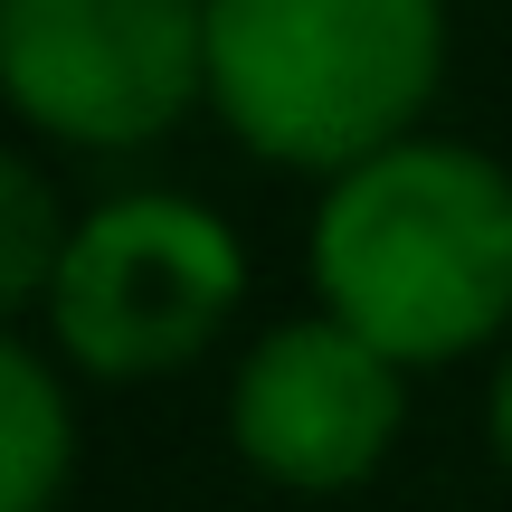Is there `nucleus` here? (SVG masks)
I'll list each match as a JSON object with an SVG mask.
<instances>
[{"mask_svg": "<svg viewBox=\"0 0 512 512\" xmlns=\"http://www.w3.org/2000/svg\"><path fill=\"white\" fill-rule=\"evenodd\" d=\"M446 76V0H209V105L256 162L351 171Z\"/></svg>", "mask_w": 512, "mask_h": 512, "instance_id": "obj_2", "label": "nucleus"}, {"mask_svg": "<svg viewBox=\"0 0 512 512\" xmlns=\"http://www.w3.org/2000/svg\"><path fill=\"white\" fill-rule=\"evenodd\" d=\"M408 418V361L342 313L275 323L228 380V446L285 494H351L380 475Z\"/></svg>", "mask_w": 512, "mask_h": 512, "instance_id": "obj_5", "label": "nucleus"}, {"mask_svg": "<svg viewBox=\"0 0 512 512\" xmlns=\"http://www.w3.org/2000/svg\"><path fill=\"white\" fill-rule=\"evenodd\" d=\"M0 86L57 143L133 152L209 95V0H0Z\"/></svg>", "mask_w": 512, "mask_h": 512, "instance_id": "obj_4", "label": "nucleus"}, {"mask_svg": "<svg viewBox=\"0 0 512 512\" xmlns=\"http://www.w3.org/2000/svg\"><path fill=\"white\" fill-rule=\"evenodd\" d=\"M67 238H76V219L57 209L48 171H38L29 152H10V162H0V313H38Z\"/></svg>", "mask_w": 512, "mask_h": 512, "instance_id": "obj_7", "label": "nucleus"}, {"mask_svg": "<svg viewBox=\"0 0 512 512\" xmlns=\"http://www.w3.org/2000/svg\"><path fill=\"white\" fill-rule=\"evenodd\" d=\"M313 294L408 370L494 342L512 323V171L437 133L332 171L313 209Z\"/></svg>", "mask_w": 512, "mask_h": 512, "instance_id": "obj_1", "label": "nucleus"}, {"mask_svg": "<svg viewBox=\"0 0 512 512\" xmlns=\"http://www.w3.org/2000/svg\"><path fill=\"white\" fill-rule=\"evenodd\" d=\"M247 294V256L219 209L181 190H124L86 209L48 294H38V342L86 380H171L228 332Z\"/></svg>", "mask_w": 512, "mask_h": 512, "instance_id": "obj_3", "label": "nucleus"}, {"mask_svg": "<svg viewBox=\"0 0 512 512\" xmlns=\"http://www.w3.org/2000/svg\"><path fill=\"white\" fill-rule=\"evenodd\" d=\"M494 456H503V475H512V361H503V380H494Z\"/></svg>", "mask_w": 512, "mask_h": 512, "instance_id": "obj_8", "label": "nucleus"}, {"mask_svg": "<svg viewBox=\"0 0 512 512\" xmlns=\"http://www.w3.org/2000/svg\"><path fill=\"white\" fill-rule=\"evenodd\" d=\"M76 475V408L57 351L10 332L0 342V512H48Z\"/></svg>", "mask_w": 512, "mask_h": 512, "instance_id": "obj_6", "label": "nucleus"}]
</instances>
